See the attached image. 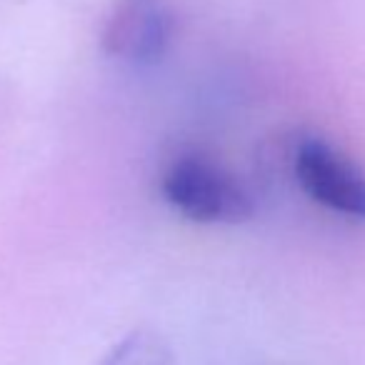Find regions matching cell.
<instances>
[{"instance_id": "1", "label": "cell", "mask_w": 365, "mask_h": 365, "mask_svg": "<svg viewBox=\"0 0 365 365\" xmlns=\"http://www.w3.org/2000/svg\"><path fill=\"white\" fill-rule=\"evenodd\" d=\"M160 193L193 223H243L253 215L250 193L220 165L198 155H182L168 165Z\"/></svg>"}, {"instance_id": "4", "label": "cell", "mask_w": 365, "mask_h": 365, "mask_svg": "<svg viewBox=\"0 0 365 365\" xmlns=\"http://www.w3.org/2000/svg\"><path fill=\"white\" fill-rule=\"evenodd\" d=\"M98 365H173V353L160 335L135 330L113 345Z\"/></svg>"}, {"instance_id": "3", "label": "cell", "mask_w": 365, "mask_h": 365, "mask_svg": "<svg viewBox=\"0 0 365 365\" xmlns=\"http://www.w3.org/2000/svg\"><path fill=\"white\" fill-rule=\"evenodd\" d=\"M173 21L163 0H118L108 18L103 46L133 66H153L168 51Z\"/></svg>"}, {"instance_id": "2", "label": "cell", "mask_w": 365, "mask_h": 365, "mask_svg": "<svg viewBox=\"0 0 365 365\" xmlns=\"http://www.w3.org/2000/svg\"><path fill=\"white\" fill-rule=\"evenodd\" d=\"M295 178L318 205L365 220V170L330 143L305 138L295 153Z\"/></svg>"}]
</instances>
